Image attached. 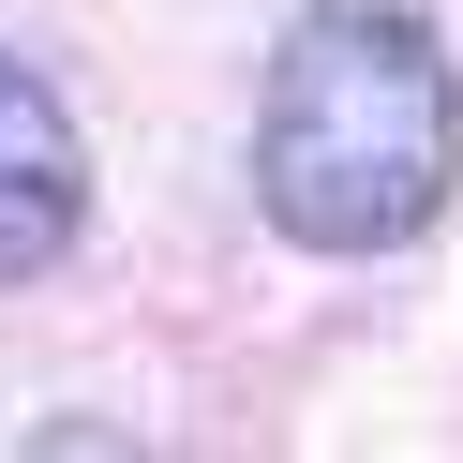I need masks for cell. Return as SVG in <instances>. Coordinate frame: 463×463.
Returning <instances> with one entry per match:
<instances>
[{"instance_id":"6da1fadb","label":"cell","mask_w":463,"mask_h":463,"mask_svg":"<svg viewBox=\"0 0 463 463\" xmlns=\"http://www.w3.org/2000/svg\"><path fill=\"white\" fill-rule=\"evenodd\" d=\"M463 194V75L419 0H314L254 90V210L299 254H403Z\"/></svg>"},{"instance_id":"7a4b0ae2","label":"cell","mask_w":463,"mask_h":463,"mask_svg":"<svg viewBox=\"0 0 463 463\" xmlns=\"http://www.w3.org/2000/svg\"><path fill=\"white\" fill-rule=\"evenodd\" d=\"M90 240V135L31 61H0V299Z\"/></svg>"}]
</instances>
